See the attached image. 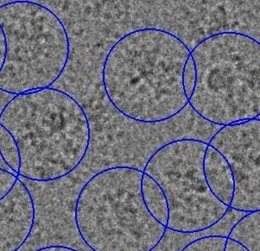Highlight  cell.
I'll return each instance as SVG.
<instances>
[{
	"label": "cell",
	"instance_id": "obj_1",
	"mask_svg": "<svg viewBox=\"0 0 260 251\" xmlns=\"http://www.w3.org/2000/svg\"><path fill=\"white\" fill-rule=\"evenodd\" d=\"M190 50L173 33L143 28L111 47L102 66L108 100L125 118L144 124L173 119L188 105L182 75Z\"/></svg>",
	"mask_w": 260,
	"mask_h": 251
},
{
	"label": "cell",
	"instance_id": "obj_2",
	"mask_svg": "<svg viewBox=\"0 0 260 251\" xmlns=\"http://www.w3.org/2000/svg\"><path fill=\"white\" fill-rule=\"evenodd\" d=\"M20 154L18 176L38 182L69 175L83 162L91 141L87 113L69 93L44 88L12 97L0 113Z\"/></svg>",
	"mask_w": 260,
	"mask_h": 251
},
{
	"label": "cell",
	"instance_id": "obj_3",
	"mask_svg": "<svg viewBox=\"0 0 260 251\" xmlns=\"http://www.w3.org/2000/svg\"><path fill=\"white\" fill-rule=\"evenodd\" d=\"M143 170L108 167L87 181L76 199L75 223L81 239L93 251H152L167 227L145 207Z\"/></svg>",
	"mask_w": 260,
	"mask_h": 251
},
{
	"label": "cell",
	"instance_id": "obj_4",
	"mask_svg": "<svg viewBox=\"0 0 260 251\" xmlns=\"http://www.w3.org/2000/svg\"><path fill=\"white\" fill-rule=\"evenodd\" d=\"M197 81L188 103L212 124L225 126L260 115V44L237 31H221L190 50Z\"/></svg>",
	"mask_w": 260,
	"mask_h": 251
},
{
	"label": "cell",
	"instance_id": "obj_5",
	"mask_svg": "<svg viewBox=\"0 0 260 251\" xmlns=\"http://www.w3.org/2000/svg\"><path fill=\"white\" fill-rule=\"evenodd\" d=\"M7 52L0 91L13 95L52 86L66 68L69 34L61 19L41 4L13 1L0 6Z\"/></svg>",
	"mask_w": 260,
	"mask_h": 251
},
{
	"label": "cell",
	"instance_id": "obj_6",
	"mask_svg": "<svg viewBox=\"0 0 260 251\" xmlns=\"http://www.w3.org/2000/svg\"><path fill=\"white\" fill-rule=\"evenodd\" d=\"M208 142L177 139L156 150L143 172L162 188L169 206L167 230L192 234L220 222L230 208L213 195L203 174Z\"/></svg>",
	"mask_w": 260,
	"mask_h": 251
},
{
	"label": "cell",
	"instance_id": "obj_7",
	"mask_svg": "<svg viewBox=\"0 0 260 251\" xmlns=\"http://www.w3.org/2000/svg\"><path fill=\"white\" fill-rule=\"evenodd\" d=\"M208 145L218 150L234 173V199L229 208L260 211V119L221 126Z\"/></svg>",
	"mask_w": 260,
	"mask_h": 251
},
{
	"label": "cell",
	"instance_id": "obj_8",
	"mask_svg": "<svg viewBox=\"0 0 260 251\" xmlns=\"http://www.w3.org/2000/svg\"><path fill=\"white\" fill-rule=\"evenodd\" d=\"M36 221L34 199L18 178L0 201V251H18L29 239Z\"/></svg>",
	"mask_w": 260,
	"mask_h": 251
},
{
	"label": "cell",
	"instance_id": "obj_9",
	"mask_svg": "<svg viewBox=\"0 0 260 251\" xmlns=\"http://www.w3.org/2000/svg\"><path fill=\"white\" fill-rule=\"evenodd\" d=\"M203 174L213 195L224 205H231L234 199V173L225 157L208 145L203 158Z\"/></svg>",
	"mask_w": 260,
	"mask_h": 251
},
{
	"label": "cell",
	"instance_id": "obj_10",
	"mask_svg": "<svg viewBox=\"0 0 260 251\" xmlns=\"http://www.w3.org/2000/svg\"><path fill=\"white\" fill-rule=\"evenodd\" d=\"M142 199L150 215L161 225H167L169 206L162 188L151 177L143 172L141 181Z\"/></svg>",
	"mask_w": 260,
	"mask_h": 251
},
{
	"label": "cell",
	"instance_id": "obj_11",
	"mask_svg": "<svg viewBox=\"0 0 260 251\" xmlns=\"http://www.w3.org/2000/svg\"><path fill=\"white\" fill-rule=\"evenodd\" d=\"M226 237L242 244L249 251H260V211L243 216Z\"/></svg>",
	"mask_w": 260,
	"mask_h": 251
},
{
	"label": "cell",
	"instance_id": "obj_12",
	"mask_svg": "<svg viewBox=\"0 0 260 251\" xmlns=\"http://www.w3.org/2000/svg\"><path fill=\"white\" fill-rule=\"evenodd\" d=\"M0 156L15 173L20 168V154L13 136L0 124Z\"/></svg>",
	"mask_w": 260,
	"mask_h": 251
},
{
	"label": "cell",
	"instance_id": "obj_13",
	"mask_svg": "<svg viewBox=\"0 0 260 251\" xmlns=\"http://www.w3.org/2000/svg\"><path fill=\"white\" fill-rule=\"evenodd\" d=\"M225 236L211 235L192 241L181 251H224Z\"/></svg>",
	"mask_w": 260,
	"mask_h": 251
},
{
	"label": "cell",
	"instance_id": "obj_14",
	"mask_svg": "<svg viewBox=\"0 0 260 251\" xmlns=\"http://www.w3.org/2000/svg\"><path fill=\"white\" fill-rule=\"evenodd\" d=\"M197 81V71H196V66L191 56L188 57L186 61L184 70H183V75H182V85H183V89L185 93L187 98H190L192 92L194 90V84Z\"/></svg>",
	"mask_w": 260,
	"mask_h": 251
},
{
	"label": "cell",
	"instance_id": "obj_15",
	"mask_svg": "<svg viewBox=\"0 0 260 251\" xmlns=\"http://www.w3.org/2000/svg\"><path fill=\"white\" fill-rule=\"evenodd\" d=\"M18 179V175L0 168V201L11 193Z\"/></svg>",
	"mask_w": 260,
	"mask_h": 251
},
{
	"label": "cell",
	"instance_id": "obj_16",
	"mask_svg": "<svg viewBox=\"0 0 260 251\" xmlns=\"http://www.w3.org/2000/svg\"><path fill=\"white\" fill-rule=\"evenodd\" d=\"M6 52H7V46H6V35L2 27L0 25V71L2 69L6 61Z\"/></svg>",
	"mask_w": 260,
	"mask_h": 251
},
{
	"label": "cell",
	"instance_id": "obj_17",
	"mask_svg": "<svg viewBox=\"0 0 260 251\" xmlns=\"http://www.w3.org/2000/svg\"><path fill=\"white\" fill-rule=\"evenodd\" d=\"M224 251H249L246 247H244L242 244L239 242H235L234 240L228 238L225 239V247Z\"/></svg>",
	"mask_w": 260,
	"mask_h": 251
},
{
	"label": "cell",
	"instance_id": "obj_18",
	"mask_svg": "<svg viewBox=\"0 0 260 251\" xmlns=\"http://www.w3.org/2000/svg\"><path fill=\"white\" fill-rule=\"evenodd\" d=\"M35 251H79L66 245H49L42 247Z\"/></svg>",
	"mask_w": 260,
	"mask_h": 251
},
{
	"label": "cell",
	"instance_id": "obj_19",
	"mask_svg": "<svg viewBox=\"0 0 260 251\" xmlns=\"http://www.w3.org/2000/svg\"><path fill=\"white\" fill-rule=\"evenodd\" d=\"M0 168H2L4 170L8 171L10 173H13V174H16V175H18V173H15L14 171L12 170V168L8 166V165L6 164V162H4L3 159L0 156Z\"/></svg>",
	"mask_w": 260,
	"mask_h": 251
}]
</instances>
